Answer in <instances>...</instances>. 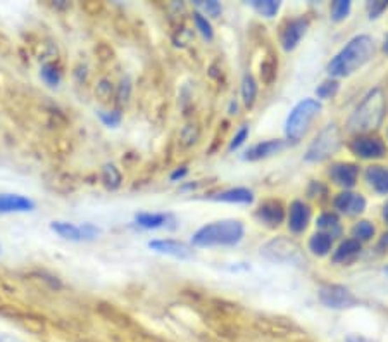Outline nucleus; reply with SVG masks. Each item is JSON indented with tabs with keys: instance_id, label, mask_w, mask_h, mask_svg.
<instances>
[{
	"instance_id": "23",
	"label": "nucleus",
	"mask_w": 388,
	"mask_h": 342,
	"mask_svg": "<svg viewBox=\"0 0 388 342\" xmlns=\"http://www.w3.org/2000/svg\"><path fill=\"white\" fill-rule=\"evenodd\" d=\"M318 226L321 230H324L323 233H328L330 237L338 235L340 233V221L335 214L331 213H324L318 218Z\"/></svg>"
},
{
	"instance_id": "27",
	"label": "nucleus",
	"mask_w": 388,
	"mask_h": 342,
	"mask_svg": "<svg viewBox=\"0 0 388 342\" xmlns=\"http://www.w3.org/2000/svg\"><path fill=\"white\" fill-rule=\"evenodd\" d=\"M352 235L356 240H369L373 235H375V226L371 225L369 221H359L356 226L352 228Z\"/></svg>"
},
{
	"instance_id": "6",
	"label": "nucleus",
	"mask_w": 388,
	"mask_h": 342,
	"mask_svg": "<svg viewBox=\"0 0 388 342\" xmlns=\"http://www.w3.org/2000/svg\"><path fill=\"white\" fill-rule=\"evenodd\" d=\"M261 254L273 263H286V265H300L304 261L302 249L297 242L278 237V239L270 240L264 247H261Z\"/></svg>"
},
{
	"instance_id": "20",
	"label": "nucleus",
	"mask_w": 388,
	"mask_h": 342,
	"mask_svg": "<svg viewBox=\"0 0 388 342\" xmlns=\"http://www.w3.org/2000/svg\"><path fill=\"white\" fill-rule=\"evenodd\" d=\"M212 200H223V203H238V204H251L254 200V192L249 189L237 187L230 189V191L219 192V194L212 196Z\"/></svg>"
},
{
	"instance_id": "16",
	"label": "nucleus",
	"mask_w": 388,
	"mask_h": 342,
	"mask_svg": "<svg viewBox=\"0 0 388 342\" xmlns=\"http://www.w3.org/2000/svg\"><path fill=\"white\" fill-rule=\"evenodd\" d=\"M282 149H285V142L283 140H266V142H261L257 146H254L245 152L244 159L245 161H259V159L270 158V156L276 154Z\"/></svg>"
},
{
	"instance_id": "22",
	"label": "nucleus",
	"mask_w": 388,
	"mask_h": 342,
	"mask_svg": "<svg viewBox=\"0 0 388 342\" xmlns=\"http://www.w3.org/2000/svg\"><path fill=\"white\" fill-rule=\"evenodd\" d=\"M331 244H333V237L328 233H314L309 240V251L316 256H326L331 251Z\"/></svg>"
},
{
	"instance_id": "15",
	"label": "nucleus",
	"mask_w": 388,
	"mask_h": 342,
	"mask_svg": "<svg viewBox=\"0 0 388 342\" xmlns=\"http://www.w3.org/2000/svg\"><path fill=\"white\" fill-rule=\"evenodd\" d=\"M305 29H307V21L305 20H293L290 21L289 26L285 28L282 35V46L286 52L293 50L297 47V43L300 42V39L304 36Z\"/></svg>"
},
{
	"instance_id": "40",
	"label": "nucleus",
	"mask_w": 388,
	"mask_h": 342,
	"mask_svg": "<svg viewBox=\"0 0 388 342\" xmlns=\"http://www.w3.org/2000/svg\"><path fill=\"white\" fill-rule=\"evenodd\" d=\"M383 50H385V52H387V54H388V39H387V42H385V46H383Z\"/></svg>"
},
{
	"instance_id": "26",
	"label": "nucleus",
	"mask_w": 388,
	"mask_h": 342,
	"mask_svg": "<svg viewBox=\"0 0 388 342\" xmlns=\"http://www.w3.org/2000/svg\"><path fill=\"white\" fill-rule=\"evenodd\" d=\"M40 76H42V80L46 81L48 87H57L59 83H61L62 76L61 71H59L57 68H55L54 64H46L42 69H40Z\"/></svg>"
},
{
	"instance_id": "24",
	"label": "nucleus",
	"mask_w": 388,
	"mask_h": 342,
	"mask_svg": "<svg viewBox=\"0 0 388 342\" xmlns=\"http://www.w3.org/2000/svg\"><path fill=\"white\" fill-rule=\"evenodd\" d=\"M257 95V83L254 80L252 74H245L244 81H242V97H244L245 106H252Z\"/></svg>"
},
{
	"instance_id": "28",
	"label": "nucleus",
	"mask_w": 388,
	"mask_h": 342,
	"mask_svg": "<svg viewBox=\"0 0 388 342\" xmlns=\"http://www.w3.org/2000/svg\"><path fill=\"white\" fill-rule=\"evenodd\" d=\"M104 182L109 189H118L119 184H121V173H119L118 168L114 165H106L102 171Z\"/></svg>"
},
{
	"instance_id": "14",
	"label": "nucleus",
	"mask_w": 388,
	"mask_h": 342,
	"mask_svg": "<svg viewBox=\"0 0 388 342\" xmlns=\"http://www.w3.org/2000/svg\"><path fill=\"white\" fill-rule=\"evenodd\" d=\"M335 207H337L340 213L359 214L364 211L366 199L361 194H354V192H342V194L335 199Z\"/></svg>"
},
{
	"instance_id": "39",
	"label": "nucleus",
	"mask_w": 388,
	"mask_h": 342,
	"mask_svg": "<svg viewBox=\"0 0 388 342\" xmlns=\"http://www.w3.org/2000/svg\"><path fill=\"white\" fill-rule=\"evenodd\" d=\"M383 218H385V221L388 223V203L385 204V207H383Z\"/></svg>"
},
{
	"instance_id": "18",
	"label": "nucleus",
	"mask_w": 388,
	"mask_h": 342,
	"mask_svg": "<svg viewBox=\"0 0 388 342\" xmlns=\"http://www.w3.org/2000/svg\"><path fill=\"white\" fill-rule=\"evenodd\" d=\"M50 230L64 240H71V242H85L81 225H74V223L69 221H52Z\"/></svg>"
},
{
	"instance_id": "11",
	"label": "nucleus",
	"mask_w": 388,
	"mask_h": 342,
	"mask_svg": "<svg viewBox=\"0 0 388 342\" xmlns=\"http://www.w3.org/2000/svg\"><path fill=\"white\" fill-rule=\"evenodd\" d=\"M330 177L340 187L352 189L356 185L357 177H359V168L352 163H338L330 170Z\"/></svg>"
},
{
	"instance_id": "19",
	"label": "nucleus",
	"mask_w": 388,
	"mask_h": 342,
	"mask_svg": "<svg viewBox=\"0 0 388 342\" xmlns=\"http://www.w3.org/2000/svg\"><path fill=\"white\" fill-rule=\"evenodd\" d=\"M135 221L141 226V228L155 230V228L169 226V223H173L174 218L173 214H167V213H138Z\"/></svg>"
},
{
	"instance_id": "4",
	"label": "nucleus",
	"mask_w": 388,
	"mask_h": 342,
	"mask_svg": "<svg viewBox=\"0 0 388 342\" xmlns=\"http://www.w3.org/2000/svg\"><path fill=\"white\" fill-rule=\"evenodd\" d=\"M319 111H321L319 100L305 99L302 100V102H298L292 109L290 116L286 118V125H285L286 139L293 140V142H298V140L305 135L309 125H311L312 120L318 116Z\"/></svg>"
},
{
	"instance_id": "10",
	"label": "nucleus",
	"mask_w": 388,
	"mask_h": 342,
	"mask_svg": "<svg viewBox=\"0 0 388 342\" xmlns=\"http://www.w3.org/2000/svg\"><path fill=\"white\" fill-rule=\"evenodd\" d=\"M35 210V203L29 197L20 194H0V214L29 213Z\"/></svg>"
},
{
	"instance_id": "30",
	"label": "nucleus",
	"mask_w": 388,
	"mask_h": 342,
	"mask_svg": "<svg viewBox=\"0 0 388 342\" xmlns=\"http://www.w3.org/2000/svg\"><path fill=\"white\" fill-rule=\"evenodd\" d=\"M193 21H195L197 29H199V32L202 33L204 39L212 40V36H214V32H212V26L206 20V18H204L200 13H195V14H193Z\"/></svg>"
},
{
	"instance_id": "21",
	"label": "nucleus",
	"mask_w": 388,
	"mask_h": 342,
	"mask_svg": "<svg viewBox=\"0 0 388 342\" xmlns=\"http://www.w3.org/2000/svg\"><path fill=\"white\" fill-rule=\"evenodd\" d=\"M361 254V242L356 239H349L338 245L333 254V263H349Z\"/></svg>"
},
{
	"instance_id": "31",
	"label": "nucleus",
	"mask_w": 388,
	"mask_h": 342,
	"mask_svg": "<svg viewBox=\"0 0 388 342\" xmlns=\"http://www.w3.org/2000/svg\"><path fill=\"white\" fill-rule=\"evenodd\" d=\"M99 118L109 128H116L121 123V114L118 111H99Z\"/></svg>"
},
{
	"instance_id": "12",
	"label": "nucleus",
	"mask_w": 388,
	"mask_h": 342,
	"mask_svg": "<svg viewBox=\"0 0 388 342\" xmlns=\"http://www.w3.org/2000/svg\"><path fill=\"white\" fill-rule=\"evenodd\" d=\"M257 220L268 226H278L285 218V211L278 200H266L256 213Z\"/></svg>"
},
{
	"instance_id": "9",
	"label": "nucleus",
	"mask_w": 388,
	"mask_h": 342,
	"mask_svg": "<svg viewBox=\"0 0 388 342\" xmlns=\"http://www.w3.org/2000/svg\"><path fill=\"white\" fill-rule=\"evenodd\" d=\"M148 247H151L152 251L159 252V254L173 256V258L176 259L193 258V249L190 247V245L180 242V240H173V239L151 240V242H148Z\"/></svg>"
},
{
	"instance_id": "29",
	"label": "nucleus",
	"mask_w": 388,
	"mask_h": 342,
	"mask_svg": "<svg viewBox=\"0 0 388 342\" xmlns=\"http://www.w3.org/2000/svg\"><path fill=\"white\" fill-rule=\"evenodd\" d=\"M350 13V2L349 0H337L331 6V20L333 21H342L349 16Z\"/></svg>"
},
{
	"instance_id": "38",
	"label": "nucleus",
	"mask_w": 388,
	"mask_h": 342,
	"mask_svg": "<svg viewBox=\"0 0 388 342\" xmlns=\"http://www.w3.org/2000/svg\"><path fill=\"white\" fill-rule=\"evenodd\" d=\"M347 342H368L364 339V337H359V336H349L347 337Z\"/></svg>"
},
{
	"instance_id": "3",
	"label": "nucleus",
	"mask_w": 388,
	"mask_h": 342,
	"mask_svg": "<svg viewBox=\"0 0 388 342\" xmlns=\"http://www.w3.org/2000/svg\"><path fill=\"white\" fill-rule=\"evenodd\" d=\"M244 225L238 220H223L209 223L192 235V244L197 247L214 245H237L244 237Z\"/></svg>"
},
{
	"instance_id": "1",
	"label": "nucleus",
	"mask_w": 388,
	"mask_h": 342,
	"mask_svg": "<svg viewBox=\"0 0 388 342\" xmlns=\"http://www.w3.org/2000/svg\"><path fill=\"white\" fill-rule=\"evenodd\" d=\"M375 54V42L371 36L359 35L354 36L343 49L331 59L328 64V73L333 78L350 76L357 69L363 68L366 62Z\"/></svg>"
},
{
	"instance_id": "37",
	"label": "nucleus",
	"mask_w": 388,
	"mask_h": 342,
	"mask_svg": "<svg viewBox=\"0 0 388 342\" xmlns=\"http://www.w3.org/2000/svg\"><path fill=\"white\" fill-rule=\"evenodd\" d=\"M0 342H21L20 339H18V337H14V336H9V334H4V332H0Z\"/></svg>"
},
{
	"instance_id": "34",
	"label": "nucleus",
	"mask_w": 388,
	"mask_h": 342,
	"mask_svg": "<svg viewBox=\"0 0 388 342\" xmlns=\"http://www.w3.org/2000/svg\"><path fill=\"white\" fill-rule=\"evenodd\" d=\"M388 7L387 0H378V2H369L368 4V11H369V18H378L380 14L383 13Z\"/></svg>"
},
{
	"instance_id": "2",
	"label": "nucleus",
	"mask_w": 388,
	"mask_h": 342,
	"mask_svg": "<svg viewBox=\"0 0 388 342\" xmlns=\"http://www.w3.org/2000/svg\"><path fill=\"white\" fill-rule=\"evenodd\" d=\"M387 109V100L385 94H383L382 88H375V90L369 92L368 95L363 99V102L357 106V109L354 111V114L350 116L349 126L350 132L364 133L369 130L378 128L380 123L383 121Z\"/></svg>"
},
{
	"instance_id": "17",
	"label": "nucleus",
	"mask_w": 388,
	"mask_h": 342,
	"mask_svg": "<svg viewBox=\"0 0 388 342\" xmlns=\"http://www.w3.org/2000/svg\"><path fill=\"white\" fill-rule=\"evenodd\" d=\"M366 182L378 194H388V168L385 166H369L366 170Z\"/></svg>"
},
{
	"instance_id": "35",
	"label": "nucleus",
	"mask_w": 388,
	"mask_h": 342,
	"mask_svg": "<svg viewBox=\"0 0 388 342\" xmlns=\"http://www.w3.org/2000/svg\"><path fill=\"white\" fill-rule=\"evenodd\" d=\"M197 6H202L204 11L212 18L219 16V13H221V4L216 2V0H211V2H197Z\"/></svg>"
},
{
	"instance_id": "32",
	"label": "nucleus",
	"mask_w": 388,
	"mask_h": 342,
	"mask_svg": "<svg viewBox=\"0 0 388 342\" xmlns=\"http://www.w3.org/2000/svg\"><path fill=\"white\" fill-rule=\"evenodd\" d=\"M337 92H338V83L335 80H331V81H324L323 85H319V88L316 90V94H318L319 99H330V97H333Z\"/></svg>"
},
{
	"instance_id": "8",
	"label": "nucleus",
	"mask_w": 388,
	"mask_h": 342,
	"mask_svg": "<svg viewBox=\"0 0 388 342\" xmlns=\"http://www.w3.org/2000/svg\"><path fill=\"white\" fill-rule=\"evenodd\" d=\"M350 149L361 159H380L387 152L385 144L376 137H359V139L354 140Z\"/></svg>"
},
{
	"instance_id": "33",
	"label": "nucleus",
	"mask_w": 388,
	"mask_h": 342,
	"mask_svg": "<svg viewBox=\"0 0 388 342\" xmlns=\"http://www.w3.org/2000/svg\"><path fill=\"white\" fill-rule=\"evenodd\" d=\"M247 137H249V126H242V128L238 130L237 135L233 137V140H231L230 151H235V149L240 147L242 144H244L245 140H247Z\"/></svg>"
},
{
	"instance_id": "5",
	"label": "nucleus",
	"mask_w": 388,
	"mask_h": 342,
	"mask_svg": "<svg viewBox=\"0 0 388 342\" xmlns=\"http://www.w3.org/2000/svg\"><path fill=\"white\" fill-rule=\"evenodd\" d=\"M338 147H340V130H338V126L335 123H331L326 128L321 130L319 135L312 140L307 152H305V161H324L331 154H335L338 151Z\"/></svg>"
},
{
	"instance_id": "36",
	"label": "nucleus",
	"mask_w": 388,
	"mask_h": 342,
	"mask_svg": "<svg viewBox=\"0 0 388 342\" xmlns=\"http://www.w3.org/2000/svg\"><path fill=\"white\" fill-rule=\"evenodd\" d=\"M188 173V170L186 168H181V170H176V171H173V173H171V182H176V180H181L183 177H185V175Z\"/></svg>"
},
{
	"instance_id": "13",
	"label": "nucleus",
	"mask_w": 388,
	"mask_h": 342,
	"mask_svg": "<svg viewBox=\"0 0 388 342\" xmlns=\"http://www.w3.org/2000/svg\"><path fill=\"white\" fill-rule=\"evenodd\" d=\"M309 218H311V210H309L307 204H304L302 200L292 203L289 214V226L293 233L304 232L307 228Z\"/></svg>"
},
{
	"instance_id": "7",
	"label": "nucleus",
	"mask_w": 388,
	"mask_h": 342,
	"mask_svg": "<svg viewBox=\"0 0 388 342\" xmlns=\"http://www.w3.org/2000/svg\"><path fill=\"white\" fill-rule=\"evenodd\" d=\"M318 294L321 303L326 308H331V310H347V308H352L357 304V297L343 285H321Z\"/></svg>"
},
{
	"instance_id": "41",
	"label": "nucleus",
	"mask_w": 388,
	"mask_h": 342,
	"mask_svg": "<svg viewBox=\"0 0 388 342\" xmlns=\"http://www.w3.org/2000/svg\"><path fill=\"white\" fill-rule=\"evenodd\" d=\"M0 254H2V245H0Z\"/></svg>"
},
{
	"instance_id": "25",
	"label": "nucleus",
	"mask_w": 388,
	"mask_h": 342,
	"mask_svg": "<svg viewBox=\"0 0 388 342\" xmlns=\"http://www.w3.org/2000/svg\"><path fill=\"white\" fill-rule=\"evenodd\" d=\"M252 7L263 16L273 18L279 11V2H275V0H254Z\"/></svg>"
}]
</instances>
